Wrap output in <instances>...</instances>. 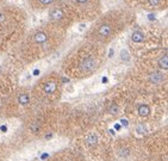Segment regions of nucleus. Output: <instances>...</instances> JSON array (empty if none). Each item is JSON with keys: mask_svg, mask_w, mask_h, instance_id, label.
<instances>
[{"mask_svg": "<svg viewBox=\"0 0 168 161\" xmlns=\"http://www.w3.org/2000/svg\"><path fill=\"white\" fill-rule=\"evenodd\" d=\"M51 111L38 112L33 116H28L23 123L22 142H31L39 137H48L50 128L54 125V117Z\"/></svg>", "mask_w": 168, "mask_h": 161, "instance_id": "obj_4", "label": "nucleus"}, {"mask_svg": "<svg viewBox=\"0 0 168 161\" xmlns=\"http://www.w3.org/2000/svg\"><path fill=\"white\" fill-rule=\"evenodd\" d=\"M131 38H132V41H134V42H142V41L144 40V36H143V33H142V32L136 31V32L132 33Z\"/></svg>", "mask_w": 168, "mask_h": 161, "instance_id": "obj_13", "label": "nucleus"}, {"mask_svg": "<svg viewBox=\"0 0 168 161\" xmlns=\"http://www.w3.org/2000/svg\"><path fill=\"white\" fill-rule=\"evenodd\" d=\"M35 8H44L54 4L56 0H29Z\"/></svg>", "mask_w": 168, "mask_h": 161, "instance_id": "obj_10", "label": "nucleus"}, {"mask_svg": "<svg viewBox=\"0 0 168 161\" xmlns=\"http://www.w3.org/2000/svg\"><path fill=\"white\" fill-rule=\"evenodd\" d=\"M150 79H152V81H154V83H160L162 80V75L160 73H154V74H152Z\"/></svg>", "mask_w": 168, "mask_h": 161, "instance_id": "obj_15", "label": "nucleus"}, {"mask_svg": "<svg viewBox=\"0 0 168 161\" xmlns=\"http://www.w3.org/2000/svg\"><path fill=\"white\" fill-rule=\"evenodd\" d=\"M109 112H110L111 115H116V113L118 112V106H117L116 104H112V105L109 107Z\"/></svg>", "mask_w": 168, "mask_h": 161, "instance_id": "obj_16", "label": "nucleus"}, {"mask_svg": "<svg viewBox=\"0 0 168 161\" xmlns=\"http://www.w3.org/2000/svg\"><path fill=\"white\" fill-rule=\"evenodd\" d=\"M60 92L61 78L55 73H51L36 84L32 89V96L36 100L42 103H52L60 98Z\"/></svg>", "mask_w": 168, "mask_h": 161, "instance_id": "obj_6", "label": "nucleus"}, {"mask_svg": "<svg viewBox=\"0 0 168 161\" xmlns=\"http://www.w3.org/2000/svg\"><path fill=\"white\" fill-rule=\"evenodd\" d=\"M100 66V56L98 50L92 47H82L74 51L63 63V70L66 74L81 79L93 74Z\"/></svg>", "mask_w": 168, "mask_h": 161, "instance_id": "obj_3", "label": "nucleus"}, {"mask_svg": "<svg viewBox=\"0 0 168 161\" xmlns=\"http://www.w3.org/2000/svg\"><path fill=\"white\" fill-rule=\"evenodd\" d=\"M4 1H5V0H0V5H4V4H3Z\"/></svg>", "mask_w": 168, "mask_h": 161, "instance_id": "obj_20", "label": "nucleus"}, {"mask_svg": "<svg viewBox=\"0 0 168 161\" xmlns=\"http://www.w3.org/2000/svg\"><path fill=\"white\" fill-rule=\"evenodd\" d=\"M137 131H138V132H144V131H146L144 125H138V127H137Z\"/></svg>", "mask_w": 168, "mask_h": 161, "instance_id": "obj_18", "label": "nucleus"}, {"mask_svg": "<svg viewBox=\"0 0 168 161\" xmlns=\"http://www.w3.org/2000/svg\"><path fill=\"white\" fill-rule=\"evenodd\" d=\"M17 88L14 78L7 72H0V119H1V111L6 99Z\"/></svg>", "mask_w": 168, "mask_h": 161, "instance_id": "obj_7", "label": "nucleus"}, {"mask_svg": "<svg viewBox=\"0 0 168 161\" xmlns=\"http://www.w3.org/2000/svg\"><path fill=\"white\" fill-rule=\"evenodd\" d=\"M60 42V32L52 28H39L30 33L18 47L17 56L22 62L31 63L50 54Z\"/></svg>", "mask_w": 168, "mask_h": 161, "instance_id": "obj_1", "label": "nucleus"}, {"mask_svg": "<svg viewBox=\"0 0 168 161\" xmlns=\"http://www.w3.org/2000/svg\"><path fill=\"white\" fill-rule=\"evenodd\" d=\"M5 151H6V148L0 143V161H3V159L5 156Z\"/></svg>", "mask_w": 168, "mask_h": 161, "instance_id": "obj_17", "label": "nucleus"}, {"mask_svg": "<svg viewBox=\"0 0 168 161\" xmlns=\"http://www.w3.org/2000/svg\"><path fill=\"white\" fill-rule=\"evenodd\" d=\"M3 51H4V50H3V48H1V46H0V54H1Z\"/></svg>", "mask_w": 168, "mask_h": 161, "instance_id": "obj_21", "label": "nucleus"}, {"mask_svg": "<svg viewBox=\"0 0 168 161\" xmlns=\"http://www.w3.org/2000/svg\"><path fill=\"white\" fill-rule=\"evenodd\" d=\"M138 113H139V116H148L149 113H150V109H149V106H147V105H141V106H138Z\"/></svg>", "mask_w": 168, "mask_h": 161, "instance_id": "obj_11", "label": "nucleus"}, {"mask_svg": "<svg viewBox=\"0 0 168 161\" xmlns=\"http://www.w3.org/2000/svg\"><path fill=\"white\" fill-rule=\"evenodd\" d=\"M92 0H73V4L76 6H88L91 5Z\"/></svg>", "mask_w": 168, "mask_h": 161, "instance_id": "obj_14", "label": "nucleus"}, {"mask_svg": "<svg viewBox=\"0 0 168 161\" xmlns=\"http://www.w3.org/2000/svg\"><path fill=\"white\" fill-rule=\"evenodd\" d=\"M158 66L162 69H168V55H165L158 60Z\"/></svg>", "mask_w": 168, "mask_h": 161, "instance_id": "obj_12", "label": "nucleus"}, {"mask_svg": "<svg viewBox=\"0 0 168 161\" xmlns=\"http://www.w3.org/2000/svg\"><path fill=\"white\" fill-rule=\"evenodd\" d=\"M24 14L12 5H0V46L7 50L18 42L23 35Z\"/></svg>", "mask_w": 168, "mask_h": 161, "instance_id": "obj_2", "label": "nucleus"}, {"mask_svg": "<svg viewBox=\"0 0 168 161\" xmlns=\"http://www.w3.org/2000/svg\"><path fill=\"white\" fill-rule=\"evenodd\" d=\"M47 161H86L84 155L79 151L70 150V149H63L54 154Z\"/></svg>", "mask_w": 168, "mask_h": 161, "instance_id": "obj_8", "label": "nucleus"}, {"mask_svg": "<svg viewBox=\"0 0 168 161\" xmlns=\"http://www.w3.org/2000/svg\"><path fill=\"white\" fill-rule=\"evenodd\" d=\"M49 18L51 19L52 23H60V22H62L65 18V11L60 7H54V8H51L49 12Z\"/></svg>", "mask_w": 168, "mask_h": 161, "instance_id": "obj_9", "label": "nucleus"}, {"mask_svg": "<svg viewBox=\"0 0 168 161\" xmlns=\"http://www.w3.org/2000/svg\"><path fill=\"white\" fill-rule=\"evenodd\" d=\"M33 100L35 98L32 96V92L25 88L17 87L11 93V96L6 99L3 106L1 118L12 119L22 117L30 110Z\"/></svg>", "mask_w": 168, "mask_h": 161, "instance_id": "obj_5", "label": "nucleus"}, {"mask_svg": "<svg viewBox=\"0 0 168 161\" xmlns=\"http://www.w3.org/2000/svg\"><path fill=\"white\" fill-rule=\"evenodd\" d=\"M149 1H150L152 5H157L158 3H160V0H149Z\"/></svg>", "mask_w": 168, "mask_h": 161, "instance_id": "obj_19", "label": "nucleus"}]
</instances>
